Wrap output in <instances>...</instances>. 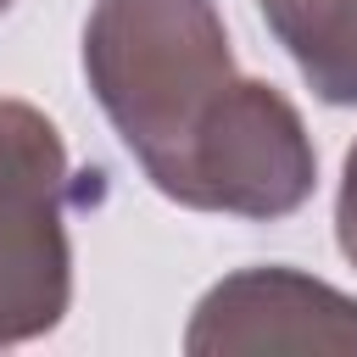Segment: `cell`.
<instances>
[{
  "mask_svg": "<svg viewBox=\"0 0 357 357\" xmlns=\"http://www.w3.org/2000/svg\"><path fill=\"white\" fill-rule=\"evenodd\" d=\"M84 73L145 178L184 201L195 156L240 89L218 0H95Z\"/></svg>",
  "mask_w": 357,
  "mask_h": 357,
  "instance_id": "1",
  "label": "cell"
},
{
  "mask_svg": "<svg viewBox=\"0 0 357 357\" xmlns=\"http://www.w3.org/2000/svg\"><path fill=\"white\" fill-rule=\"evenodd\" d=\"M67 301V145L39 106L0 95V346L50 335Z\"/></svg>",
  "mask_w": 357,
  "mask_h": 357,
  "instance_id": "2",
  "label": "cell"
},
{
  "mask_svg": "<svg viewBox=\"0 0 357 357\" xmlns=\"http://www.w3.org/2000/svg\"><path fill=\"white\" fill-rule=\"evenodd\" d=\"M312 184H318V156H312L301 112L273 84L240 78L223 123L195 156V173L178 206L273 223L307 206Z\"/></svg>",
  "mask_w": 357,
  "mask_h": 357,
  "instance_id": "3",
  "label": "cell"
},
{
  "mask_svg": "<svg viewBox=\"0 0 357 357\" xmlns=\"http://www.w3.org/2000/svg\"><path fill=\"white\" fill-rule=\"evenodd\" d=\"M184 351H357V301L296 268H240L201 296Z\"/></svg>",
  "mask_w": 357,
  "mask_h": 357,
  "instance_id": "4",
  "label": "cell"
},
{
  "mask_svg": "<svg viewBox=\"0 0 357 357\" xmlns=\"http://www.w3.org/2000/svg\"><path fill=\"white\" fill-rule=\"evenodd\" d=\"M307 89L329 106H357V0H257Z\"/></svg>",
  "mask_w": 357,
  "mask_h": 357,
  "instance_id": "5",
  "label": "cell"
},
{
  "mask_svg": "<svg viewBox=\"0 0 357 357\" xmlns=\"http://www.w3.org/2000/svg\"><path fill=\"white\" fill-rule=\"evenodd\" d=\"M335 240H340L346 262L357 268V145L346 151V167H340V195H335Z\"/></svg>",
  "mask_w": 357,
  "mask_h": 357,
  "instance_id": "6",
  "label": "cell"
},
{
  "mask_svg": "<svg viewBox=\"0 0 357 357\" xmlns=\"http://www.w3.org/2000/svg\"><path fill=\"white\" fill-rule=\"evenodd\" d=\"M6 11H11V0H0V17H6Z\"/></svg>",
  "mask_w": 357,
  "mask_h": 357,
  "instance_id": "7",
  "label": "cell"
}]
</instances>
